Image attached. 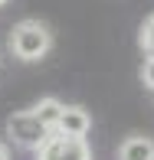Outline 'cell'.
Returning a JSON list of instances; mask_svg holds the SVG:
<instances>
[{
    "mask_svg": "<svg viewBox=\"0 0 154 160\" xmlns=\"http://www.w3.org/2000/svg\"><path fill=\"white\" fill-rule=\"evenodd\" d=\"M49 46H53V33H49L40 20H23V23L10 33V49H13V56L23 59V62L43 59V56L49 52Z\"/></svg>",
    "mask_w": 154,
    "mask_h": 160,
    "instance_id": "1",
    "label": "cell"
},
{
    "mask_svg": "<svg viewBox=\"0 0 154 160\" xmlns=\"http://www.w3.org/2000/svg\"><path fill=\"white\" fill-rule=\"evenodd\" d=\"M36 160H92V150L85 144V137L49 131V137L36 147Z\"/></svg>",
    "mask_w": 154,
    "mask_h": 160,
    "instance_id": "2",
    "label": "cell"
},
{
    "mask_svg": "<svg viewBox=\"0 0 154 160\" xmlns=\"http://www.w3.org/2000/svg\"><path fill=\"white\" fill-rule=\"evenodd\" d=\"M7 131H10L13 144H20V147H26V150H36L49 137V128L33 114V108L30 111H13L10 118H7Z\"/></svg>",
    "mask_w": 154,
    "mask_h": 160,
    "instance_id": "3",
    "label": "cell"
},
{
    "mask_svg": "<svg viewBox=\"0 0 154 160\" xmlns=\"http://www.w3.org/2000/svg\"><path fill=\"white\" fill-rule=\"evenodd\" d=\"M92 128V118L85 108H62L59 121H56L53 131H59V134H69V137H85Z\"/></svg>",
    "mask_w": 154,
    "mask_h": 160,
    "instance_id": "4",
    "label": "cell"
},
{
    "mask_svg": "<svg viewBox=\"0 0 154 160\" xmlns=\"http://www.w3.org/2000/svg\"><path fill=\"white\" fill-rule=\"evenodd\" d=\"M118 160H154V141L144 134H131L121 141Z\"/></svg>",
    "mask_w": 154,
    "mask_h": 160,
    "instance_id": "5",
    "label": "cell"
},
{
    "mask_svg": "<svg viewBox=\"0 0 154 160\" xmlns=\"http://www.w3.org/2000/svg\"><path fill=\"white\" fill-rule=\"evenodd\" d=\"M62 108H66V105H62L59 98H40V105L33 108V114H36V118H40L49 131H53L56 121H59V114H62Z\"/></svg>",
    "mask_w": 154,
    "mask_h": 160,
    "instance_id": "6",
    "label": "cell"
},
{
    "mask_svg": "<svg viewBox=\"0 0 154 160\" xmlns=\"http://www.w3.org/2000/svg\"><path fill=\"white\" fill-rule=\"evenodd\" d=\"M138 42H141V49H144V52H154V13L144 20L141 33H138Z\"/></svg>",
    "mask_w": 154,
    "mask_h": 160,
    "instance_id": "7",
    "label": "cell"
},
{
    "mask_svg": "<svg viewBox=\"0 0 154 160\" xmlns=\"http://www.w3.org/2000/svg\"><path fill=\"white\" fill-rule=\"evenodd\" d=\"M141 78H144V85H148V88H154V52H148V59H144Z\"/></svg>",
    "mask_w": 154,
    "mask_h": 160,
    "instance_id": "8",
    "label": "cell"
},
{
    "mask_svg": "<svg viewBox=\"0 0 154 160\" xmlns=\"http://www.w3.org/2000/svg\"><path fill=\"white\" fill-rule=\"evenodd\" d=\"M0 160H10V150H7V144L0 141Z\"/></svg>",
    "mask_w": 154,
    "mask_h": 160,
    "instance_id": "9",
    "label": "cell"
},
{
    "mask_svg": "<svg viewBox=\"0 0 154 160\" xmlns=\"http://www.w3.org/2000/svg\"><path fill=\"white\" fill-rule=\"evenodd\" d=\"M3 3H7V0H0V7H3Z\"/></svg>",
    "mask_w": 154,
    "mask_h": 160,
    "instance_id": "10",
    "label": "cell"
}]
</instances>
